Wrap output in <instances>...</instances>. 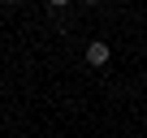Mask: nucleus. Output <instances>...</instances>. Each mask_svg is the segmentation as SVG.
Wrapping results in <instances>:
<instances>
[{
  "label": "nucleus",
  "instance_id": "f257e3e1",
  "mask_svg": "<svg viewBox=\"0 0 147 138\" xmlns=\"http://www.w3.org/2000/svg\"><path fill=\"white\" fill-rule=\"evenodd\" d=\"M87 60H91V65H108V43H100V39L87 43Z\"/></svg>",
  "mask_w": 147,
  "mask_h": 138
}]
</instances>
